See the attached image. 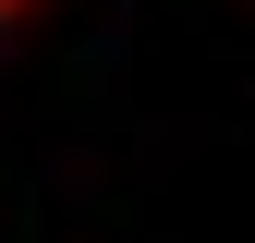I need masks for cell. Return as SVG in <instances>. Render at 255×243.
Masks as SVG:
<instances>
[{
    "label": "cell",
    "mask_w": 255,
    "mask_h": 243,
    "mask_svg": "<svg viewBox=\"0 0 255 243\" xmlns=\"http://www.w3.org/2000/svg\"><path fill=\"white\" fill-rule=\"evenodd\" d=\"M37 12H49V0H0V24H37Z\"/></svg>",
    "instance_id": "6da1fadb"
}]
</instances>
